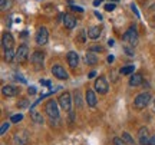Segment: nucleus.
Masks as SVG:
<instances>
[{
    "label": "nucleus",
    "instance_id": "f257e3e1",
    "mask_svg": "<svg viewBox=\"0 0 155 145\" xmlns=\"http://www.w3.org/2000/svg\"><path fill=\"white\" fill-rule=\"evenodd\" d=\"M150 101H151L150 92H142V94L137 95V98L134 99V106H135L137 109H144L145 106L150 104Z\"/></svg>",
    "mask_w": 155,
    "mask_h": 145
},
{
    "label": "nucleus",
    "instance_id": "f03ea898",
    "mask_svg": "<svg viewBox=\"0 0 155 145\" xmlns=\"http://www.w3.org/2000/svg\"><path fill=\"white\" fill-rule=\"evenodd\" d=\"M45 111L48 114V117L52 118V119H58L59 118V108H58V104H56L55 99H49L46 102Z\"/></svg>",
    "mask_w": 155,
    "mask_h": 145
},
{
    "label": "nucleus",
    "instance_id": "7ed1b4c3",
    "mask_svg": "<svg viewBox=\"0 0 155 145\" xmlns=\"http://www.w3.org/2000/svg\"><path fill=\"white\" fill-rule=\"evenodd\" d=\"M122 40L128 42L129 45H137L138 43V32H137L135 26H131L125 33L122 35Z\"/></svg>",
    "mask_w": 155,
    "mask_h": 145
},
{
    "label": "nucleus",
    "instance_id": "20e7f679",
    "mask_svg": "<svg viewBox=\"0 0 155 145\" xmlns=\"http://www.w3.org/2000/svg\"><path fill=\"white\" fill-rule=\"evenodd\" d=\"M35 39H36V43H38L39 46L46 45V43H48V39H49V32H48V29L45 28V26H40V28L36 30Z\"/></svg>",
    "mask_w": 155,
    "mask_h": 145
},
{
    "label": "nucleus",
    "instance_id": "39448f33",
    "mask_svg": "<svg viewBox=\"0 0 155 145\" xmlns=\"http://www.w3.org/2000/svg\"><path fill=\"white\" fill-rule=\"evenodd\" d=\"M59 105L66 112H72V96H71L69 92H63L59 96Z\"/></svg>",
    "mask_w": 155,
    "mask_h": 145
},
{
    "label": "nucleus",
    "instance_id": "423d86ee",
    "mask_svg": "<svg viewBox=\"0 0 155 145\" xmlns=\"http://www.w3.org/2000/svg\"><path fill=\"white\" fill-rule=\"evenodd\" d=\"M95 91L99 94V95H105L108 89H109V85H108V81H106L104 76H99V78L95 81Z\"/></svg>",
    "mask_w": 155,
    "mask_h": 145
},
{
    "label": "nucleus",
    "instance_id": "0eeeda50",
    "mask_svg": "<svg viewBox=\"0 0 155 145\" xmlns=\"http://www.w3.org/2000/svg\"><path fill=\"white\" fill-rule=\"evenodd\" d=\"M43 61H45V55L43 52H33L32 56H30V62H32V65H33L36 69H40V68H43Z\"/></svg>",
    "mask_w": 155,
    "mask_h": 145
},
{
    "label": "nucleus",
    "instance_id": "6e6552de",
    "mask_svg": "<svg viewBox=\"0 0 155 145\" xmlns=\"http://www.w3.org/2000/svg\"><path fill=\"white\" fill-rule=\"evenodd\" d=\"M13 140H15V144L16 145H28L29 142V134L26 129H22V131H19L15 134L13 137Z\"/></svg>",
    "mask_w": 155,
    "mask_h": 145
},
{
    "label": "nucleus",
    "instance_id": "1a4fd4ad",
    "mask_svg": "<svg viewBox=\"0 0 155 145\" xmlns=\"http://www.w3.org/2000/svg\"><path fill=\"white\" fill-rule=\"evenodd\" d=\"M2 46H3V50H9L15 48V39H13L12 33H9V32L3 33V36H2Z\"/></svg>",
    "mask_w": 155,
    "mask_h": 145
},
{
    "label": "nucleus",
    "instance_id": "9d476101",
    "mask_svg": "<svg viewBox=\"0 0 155 145\" xmlns=\"http://www.w3.org/2000/svg\"><path fill=\"white\" fill-rule=\"evenodd\" d=\"M52 73H53V76L58 78L59 81H66L68 79V72L65 71V68L61 66V65H53V66H52Z\"/></svg>",
    "mask_w": 155,
    "mask_h": 145
},
{
    "label": "nucleus",
    "instance_id": "9b49d317",
    "mask_svg": "<svg viewBox=\"0 0 155 145\" xmlns=\"http://www.w3.org/2000/svg\"><path fill=\"white\" fill-rule=\"evenodd\" d=\"M19 88H16V86H13V85H5L3 88H2V94H3V96H6V98H13V96H17L19 95Z\"/></svg>",
    "mask_w": 155,
    "mask_h": 145
},
{
    "label": "nucleus",
    "instance_id": "f8f14e48",
    "mask_svg": "<svg viewBox=\"0 0 155 145\" xmlns=\"http://www.w3.org/2000/svg\"><path fill=\"white\" fill-rule=\"evenodd\" d=\"M28 56H29V48L28 45H20L19 48H17L16 50V59L19 62H26V59H28Z\"/></svg>",
    "mask_w": 155,
    "mask_h": 145
},
{
    "label": "nucleus",
    "instance_id": "ddd939ff",
    "mask_svg": "<svg viewBox=\"0 0 155 145\" xmlns=\"http://www.w3.org/2000/svg\"><path fill=\"white\" fill-rule=\"evenodd\" d=\"M138 141L141 145H150V135H148V129L145 128V127H142V128L139 129L138 132Z\"/></svg>",
    "mask_w": 155,
    "mask_h": 145
},
{
    "label": "nucleus",
    "instance_id": "4468645a",
    "mask_svg": "<svg viewBox=\"0 0 155 145\" xmlns=\"http://www.w3.org/2000/svg\"><path fill=\"white\" fill-rule=\"evenodd\" d=\"M85 101H86L88 106H91V108H95V106H96V104H98L96 94H95L92 89H88V91H86V94H85Z\"/></svg>",
    "mask_w": 155,
    "mask_h": 145
},
{
    "label": "nucleus",
    "instance_id": "2eb2a0df",
    "mask_svg": "<svg viewBox=\"0 0 155 145\" xmlns=\"http://www.w3.org/2000/svg\"><path fill=\"white\" fill-rule=\"evenodd\" d=\"M66 61H68V65L71 68H76L78 65H79V56H78L76 52L71 50V52H68Z\"/></svg>",
    "mask_w": 155,
    "mask_h": 145
},
{
    "label": "nucleus",
    "instance_id": "dca6fc26",
    "mask_svg": "<svg viewBox=\"0 0 155 145\" xmlns=\"http://www.w3.org/2000/svg\"><path fill=\"white\" fill-rule=\"evenodd\" d=\"M63 25L68 29H75L76 28V19H75V16L69 15V13L63 15Z\"/></svg>",
    "mask_w": 155,
    "mask_h": 145
},
{
    "label": "nucleus",
    "instance_id": "f3484780",
    "mask_svg": "<svg viewBox=\"0 0 155 145\" xmlns=\"http://www.w3.org/2000/svg\"><path fill=\"white\" fill-rule=\"evenodd\" d=\"M101 33H102V28L101 26H92V28L88 29V38L92 40L99 39Z\"/></svg>",
    "mask_w": 155,
    "mask_h": 145
},
{
    "label": "nucleus",
    "instance_id": "a211bd4d",
    "mask_svg": "<svg viewBox=\"0 0 155 145\" xmlns=\"http://www.w3.org/2000/svg\"><path fill=\"white\" fill-rule=\"evenodd\" d=\"M144 84V78H142V75L141 73H132L131 75V78H129V85L131 86H141V85Z\"/></svg>",
    "mask_w": 155,
    "mask_h": 145
},
{
    "label": "nucleus",
    "instance_id": "6ab92c4d",
    "mask_svg": "<svg viewBox=\"0 0 155 145\" xmlns=\"http://www.w3.org/2000/svg\"><path fill=\"white\" fill-rule=\"evenodd\" d=\"M30 118L33 119L35 124H43L45 122L43 117H42V114H39L36 109H30Z\"/></svg>",
    "mask_w": 155,
    "mask_h": 145
},
{
    "label": "nucleus",
    "instance_id": "aec40b11",
    "mask_svg": "<svg viewBox=\"0 0 155 145\" xmlns=\"http://www.w3.org/2000/svg\"><path fill=\"white\" fill-rule=\"evenodd\" d=\"M85 61H86V65H91V66H95L98 63V58L96 55H94V52H89L85 56Z\"/></svg>",
    "mask_w": 155,
    "mask_h": 145
},
{
    "label": "nucleus",
    "instance_id": "412c9836",
    "mask_svg": "<svg viewBox=\"0 0 155 145\" xmlns=\"http://www.w3.org/2000/svg\"><path fill=\"white\" fill-rule=\"evenodd\" d=\"M16 58V52L13 49H9V50H5V59L6 62H13V59Z\"/></svg>",
    "mask_w": 155,
    "mask_h": 145
},
{
    "label": "nucleus",
    "instance_id": "4be33fe9",
    "mask_svg": "<svg viewBox=\"0 0 155 145\" xmlns=\"http://www.w3.org/2000/svg\"><path fill=\"white\" fill-rule=\"evenodd\" d=\"M134 71H135V68L131 66V65H129V66L121 68V73H122V75H132Z\"/></svg>",
    "mask_w": 155,
    "mask_h": 145
},
{
    "label": "nucleus",
    "instance_id": "5701e85b",
    "mask_svg": "<svg viewBox=\"0 0 155 145\" xmlns=\"http://www.w3.org/2000/svg\"><path fill=\"white\" fill-rule=\"evenodd\" d=\"M0 7L2 10H7L12 7V0H0Z\"/></svg>",
    "mask_w": 155,
    "mask_h": 145
},
{
    "label": "nucleus",
    "instance_id": "b1692460",
    "mask_svg": "<svg viewBox=\"0 0 155 145\" xmlns=\"http://www.w3.org/2000/svg\"><path fill=\"white\" fill-rule=\"evenodd\" d=\"M22 119H23V115H22V114H16V115H13V117L10 118L12 124H17V122H20Z\"/></svg>",
    "mask_w": 155,
    "mask_h": 145
},
{
    "label": "nucleus",
    "instance_id": "393cba45",
    "mask_svg": "<svg viewBox=\"0 0 155 145\" xmlns=\"http://www.w3.org/2000/svg\"><path fill=\"white\" fill-rule=\"evenodd\" d=\"M9 128H10V124H9V122H3V124H2V128H0V135H5L6 131H9Z\"/></svg>",
    "mask_w": 155,
    "mask_h": 145
},
{
    "label": "nucleus",
    "instance_id": "a878e982",
    "mask_svg": "<svg viewBox=\"0 0 155 145\" xmlns=\"http://www.w3.org/2000/svg\"><path fill=\"white\" fill-rule=\"evenodd\" d=\"M122 138H124V141L127 142V144H134V140H132V137L128 134V132H124L122 134Z\"/></svg>",
    "mask_w": 155,
    "mask_h": 145
},
{
    "label": "nucleus",
    "instance_id": "bb28decb",
    "mask_svg": "<svg viewBox=\"0 0 155 145\" xmlns=\"http://www.w3.org/2000/svg\"><path fill=\"white\" fill-rule=\"evenodd\" d=\"M75 101H76L78 108L82 106V101H81V95H79V91H75Z\"/></svg>",
    "mask_w": 155,
    "mask_h": 145
},
{
    "label": "nucleus",
    "instance_id": "cd10ccee",
    "mask_svg": "<svg viewBox=\"0 0 155 145\" xmlns=\"http://www.w3.org/2000/svg\"><path fill=\"white\" fill-rule=\"evenodd\" d=\"M114 145H127V142L124 141V138H118V137H115V138H114Z\"/></svg>",
    "mask_w": 155,
    "mask_h": 145
},
{
    "label": "nucleus",
    "instance_id": "c85d7f7f",
    "mask_svg": "<svg viewBox=\"0 0 155 145\" xmlns=\"http://www.w3.org/2000/svg\"><path fill=\"white\" fill-rule=\"evenodd\" d=\"M115 7H116V5L115 3H108V5H105V10L106 12H112V10H115Z\"/></svg>",
    "mask_w": 155,
    "mask_h": 145
},
{
    "label": "nucleus",
    "instance_id": "c756f323",
    "mask_svg": "<svg viewBox=\"0 0 155 145\" xmlns=\"http://www.w3.org/2000/svg\"><path fill=\"white\" fill-rule=\"evenodd\" d=\"M17 106H19V108H28V106H29V102L26 99H23V101H20V102L17 104Z\"/></svg>",
    "mask_w": 155,
    "mask_h": 145
},
{
    "label": "nucleus",
    "instance_id": "7c9ffc66",
    "mask_svg": "<svg viewBox=\"0 0 155 145\" xmlns=\"http://www.w3.org/2000/svg\"><path fill=\"white\" fill-rule=\"evenodd\" d=\"M89 50H91V52H102V46H91V48H89Z\"/></svg>",
    "mask_w": 155,
    "mask_h": 145
},
{
    "label": "nucleus",
    "instance_id": "2f4dec72",
    "mask_svg": "<svg viewBox=\"0 0 155 145\" xmlns=\"http://www.w3.org/2000/svg\"><path fill=\"white\" fill-rule=\"evenodd\" d=\"M131 9H132V12L135 13V16H137V17H141V16H139L138 9H137V6H135V5H131Z\"/></svg>",
    "mask_w": 155,
    "mask_h": 145
},
{
    "label": "nucleus",
    "instance_id": "473e14b6",
    "mask_svg": "<svg viewBox=\"0 0 155 145\" xmlns=\"http://www.w3.org/2000/svg\"><path fill=\"white\" fill-rule=\"evenodd\" d=\"M71 9H72V10H75V12H79V13H82V12H83V9H82V7H79V6H71Z\"/></svg>",
    "mask_w": 155,
    "mask_h": 145
},
{
    "label": "nucleus",
    "instance_id": "72a5a7b5",
    "mask_svg": "<svg viewBox=\"0 0 155 145\" xmlns=\"http://www.w3.org/2000/svg\"><path fill=\"white\" fill-rule=\"evenodd\" d=\"M86 40V38H85V32H81V35H79V42H85Z\"/></svg>",
    "mask_w": 155,
    "mask_h": 145
},
{
    "label": "nucleus",
    "instance_id": "f704fd0d",
    "mask_svg": "<svg viewBox=\"0 0 155 145\" xmlns=\"http://www.w3.org/2000/svg\"><path fill=\"white\" fill-rule=\"evenodd\" d=\"M125 53H127V55H129V56H132L134 55V50L131 49V48H128V46H127V48H125Z\"/></svg>",
    "mask_w": 155,
    "mask_h": 145
},
{
    "label": "nucleus",
    "instance_id": "c9c22d12",
    "mask_svg": "<svg viewBox=\"0 0 155 145\" xmlns=\"http://www.w3.org/2000/svg\"><path fill=\"white\" fill-rule=\"evenodd\" d=\"M28 92H29V95H35V94H36V88L32 86V88H29L28 89Z\"/></svg>",
    "mask_w": 155,
    "mask_h": 145
},
{
    "label": "nucleus",
    "instance_id": "e433bc0d",
    "mask_svg": "<svg viewBox=\"0 0 155 145\" xmlns=\"http://www.w3.org/2000/svg\"><path fill=\"white\" fill-rule=\"evenodd\" d=\"M40 84L43 85V86H50V82H49V81H42V79H40Z\"/></svg>",
    "mask_w": 155,
    "mask_h": 145
},
{
    "label": "nucleus",
    "instance_id": "4c0bfd02",
    "mask_svg": "<svg viewBox=\"0 0 155 145\" xmlns=\"http://www.w3.org/2000/svg\"><path fill=\"white\" fill-rule=\"evenodd\" d=\"M95 75H96V72H95V71H92V72L88 73V78H95Z\"/></svg>",
    "mask_w": 155,
    "mask_h": 145
},
{
    "label": "nucleus",
    "instance_id": "58836bf2",
    "mask_svg": "<svg viewBox=\"0 0 155 145\" xmlns=\"http://www.w3.org/2000/svg\"><path fill=\"white\" fill-rule=\"evenodd\" d=\"M95 16H96V19H99V20H102V15H101L99 12H95Z\"/></svg>",
    "mask_w": 155,
    "mask_h": 145
},
{
    "label": "nucleus",
    "instance_id": "ea45409f",
    "mask_svg": "<svg viewBox=\"0 0 155 145\" xmlns=\"http://www.w3.org/2000/svg\"><path fill=\"white\" fill-rule=\"evenodd\" d=\"M102 2H104V0H95V2H94V6H99Z\"/></svg>",
    "mask_w": 155,
    "mask_h": 145
},
{
    "label": "nucleus",
    "instance_id": "a19ab883",
    "mask_svg": "<svg viewBox=\"0 0 155 145\" xmlns=\"http://www.w3.org/2000/svg\"><path fill=\"white\" fill-rule=\"evenodd\" d=\"M150 145H155V135L151 137V141H150Z\"/></svg>",
    "mask_w": 155,
    "mask_h": 145
},
{
    "label": "nucleus",
    "instance_id": "79ce46f5",
    "mask_svg": "<svg viewBox=\"0 0 155 145\" xmlns=\"http://www.w3.org/2000/svg\"><path fill=\"white\" fill-rule=\"evenodd\" d=\"M112 62H114V56H108V63H112Z\"/></svg>",
    "mask_w": 155,
    "mask_h": 145
},
{
    "label": "nucleus",
    "instance_id": "37998d69",
    "mask_svg": "<svg viewBox=\"0 0 155 145\" xmlns=\"http://www.w3.org/2000/svg\"><path fill=\"white\" fill-rule=\"evenodd\" d=\"M154 112H155V101H154Z\"/></svg>",
    "mask_w": 155,
    "mask_h": 145
},
{
    "label": "nucleus",
    "instance_id": "c03bdc74",
    "mask_svg": "<svg viewBox=\"0 0 155 145\" xmlns=\"http://www.w3.org/2000/svg\"><path fill=\"white\" fill-rule=\"evenodd\" d=\"M154 19H155V15H154Z\"/></svg>",
    "mask_w": 155,
    "mask_h": 145
}]
</instances>
